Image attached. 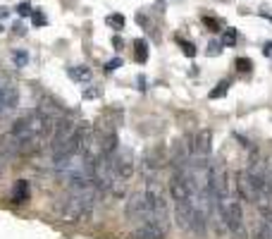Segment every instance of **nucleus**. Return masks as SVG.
<instances>
[{"instance_id": "obj_1", "label": "nucleus", "mask_w": 272, "mask_h": 239, "mask_svg": "<svg viewBox=\"0 0 272 239\" xmlns=\"http://www.w3.org/2000/svg\"><path fill=\"white\" fill-rule=\"evenodd\" d=\"M98 194H100L98 189H89V191H70L67 196H62L60 201L55 203V213H57V218H60L62 222H70V225L89 220Z\"/></svg>"}, {"instance_id": "obj_2", "label": "nucleus", "mask_w": 272, "mask_h": 239, "mask_svg": "<svg viewBox=\"0 0 272 239\" xmlns=\"http://www.w3.org/2000/svg\"><path fill=\"white\" fill-rule=\"evenodd\" d=\"M144 194H146V218L141 222L165 235L167 225H170V206H167L163 186L158 182H148Z\"/></svg>"}, {"instance_id": "obj_3", "label": "nucleus", "mask_w": 272, "mask_h": 239, "mask_svg": "<svg viewBox=\"0 0 272 239\" xmlns=\"http://www.w3.org/2000/svg\"><path fill=\"white\" fill-rule=\"evenodd\" d=\"M218 208L222 213V220L227 225V232L232 235V239H248V230H246L244 208H241V201H239V194H234V191L220 194Z\"/></svg>"}, {"instance_id": "obj_4", "label": "nucleus", "mask_w": 272, "mask_h": 239, "mask_svg": "<svg viewBox=\"0 0 272 239\" xmlns=\"http://www.w3.org/2000/svg\"><path fill=\"white\" fill-rule=\"evenodd\" d=\"M170 194L174 201H186L191 196V180H189L186 167H174L170 177Z\"/></svg>"}, {"instance_id": "obj_5", "label": "nucleus", "mask_w": 272, "mask_h": 239, "mask_svg": "<svg viewBox=\"0 0 272 239\" xmlns=\"http://www.w3.org/2000/svg\"><path fill=\"white\" fill-rule=\"evenodd\" d=\"M110 170H112V177L115 180H129L134 175V160L129 153H120L115 151L110 156Z\"/></svg>"}, {"instance_id": "obj_6", "label": "nucleus", "mask_w": 272, "mask_h": 239, "mask_svg": "<svg viewBox=\"0 0 272 239\" xmlns=\"http://www.w3.org/2000/svg\"><path fill=\"white\" fill-rule=\"evenodd\" d=\"M19 103V89L15 81L0 79V110H12Z\"/></svg>"}, {"instance_id": "obj_7", "label": "nucleus", "mask_w": 272, "mask_h": 239, "mask_svg": "<svg viewBox=\"0 0 272 239\" xmlns=\"http://www.w3.org/2000/svg\"><path fill=\"white\" fill-rule=\"evenodd\" d=\"M189 148H191V156H196V158H208L210 151H213V134H210V129H200L198 134L194 136V144Z\"/></svg>"}, {"instance_id": "obj_8", "label": "nucleus", "mask_w": 272, "mask_h": 239, "mask_svg": "<svg viewBox=\"0 0 272 239\" xmlns=\"http://www.w3.org/2000/svg\"><path fill=\"white\" fill-rule=\"evenodd\" d=\"M253 239H272V211L260 208V215L253 225Z\"/></svg>"}, {"instance_id": "obj_9", "label": "nucleus", "mask_w": 272, "mask_h": 239, "mask_svg": "<svg viewBox=\"0 0 272 239\" xmlns=\"http://www.w3.org/2000/svg\"><path fill=\"white\" fill-rule=\"evenodd\" d=\"M127 215L131 220H144L146 218V194L144 191L131 194V199L127 201Z\"/></svg>"}, {"instance_id": "obj_10", "label": "nucleus", "mask_w": 272, "mask_h": 239, "mask_svg": "<svg viewBox=\"0 0 272 239\" xmlns=\"http://www.w3.org/2000/svg\"><path fill=\"white\" fill-rule=\"evenodd\" d=\"M19 148H22V141H19L12 132H7V134L0 136V156H2V158H17Z\"/></svg>"}, {"instance_id": "obj_11", "label": "nucleus", "mask_w": 272, "mask_h": 239, "mask_svg": "<svg viewBox=\"0 0 272 239\" xmlns=\"http://www.w3.org/2000/svg\"><path fill=\"white\" fill-rule=\"evenodd\" d=\"M12 201L15 203H24L29 201V182L26 180H17L12 186Z\"/></svg>"}, {"instance_id": "obj_12", "label": "nucleus", "mask_w": 272, "mask_h": 239, "mask_svg": "<svg viewBox=\"0 0 272 239\" xmlns=\"http://www.w3.org/2000/svg\"><path fill=\"white\" fill-rule=\"evenodd\" d=\"M165 235L163 232H158V230H153V227H148V225H141L134 235H131V239H163Z\"/></svg>"}, {"instance_id": "obj_13", "label": "nucleus", "mask_w": 272, "mask_h": 239, "mask_svg": "<svg viewBox=\"0 0 272 239\" xmlns=\"http://www.w3.org/2000/svg\"><path fill=\"white\" fill-rule=\"evenodd\" d=\"M67 74L72 77L74 81H89V79H91V70H89V67H70Z\"/></svg>"}, {"instance_id": "obj_14", "label": "nucleus", "mask_w": 272, "mask_h": 239, "mask_svg": "<svg viewBox=\"0 0 272 239\" xmlns=\"http://www.w3.org/2000/svg\"><path fill=\"white\" fill-rule=\"evenodd\" d=\"M105 24L112 27L115 31H120V29H124L127 19H124V15H108V17H105Z\"/></svg>"}, {"instance_id": "obj_15", "label": "nucleus", "mask_w": 272, "mask_h": 239, "mask_svg": "<svg viewBox=\"0 0 272 239\" xmlns=\"http://www.w3.org/2000/svg\"><path fill=\"white\" fill-rule=\"evenodd\" d=\"M134 48H136V60H139V62H146V60H148V43L139 38V41H134Z\"/></svg>"}, {"instance_id": "obj_16", "label": "nucleus", "mask_w": 272, "mask_h": 239, "mask_svg": "<svg viewBox=\"0 0 272 239\" xmlns=\"http://www.w3.org/2000/svg\"><path fill=\"white\" fill-rule=\"evenodd\" d=\"M222 46H234L236 43V29H224L222 31V38H220Z\"/></svg>"}, {"instance_id": "obj_17", "label": "nucleus", "mask_w": 272, "mask_h": 239, "mask_svg": "<svg viewBox=\"0 0 272 239\" xmlns=\"http://www.w3.org/2000/svg\"><path fill=\"white\" fill-rule=\"evenodd\" d=\"M29 17H31V22H34V27H43V24L48 22L46 15H43L41 10H31V15H29Z\"/></svg>"}, {"instance_id": "obj_18", "label": "nucleus", "mask_w": 272, "mask_h": 239, "mask_svg": "<svg viewBox=\"0 0 272 239\" xmlns=\"http://www.w3.org/2000/svg\"><path fill=\"white\" fill-rule=\"evenodd\" d=\"M227 86H229L227 81H222V84H218V89H213V91H210V98H222V96L227 93Z\"/></svg>"}, {"instance_id": "obj_19", "label": "nucleus", "mask_w": 272, "mask_h": 239, "mask_svg": "<svg viewBox=\"0 0 272 239\" xmlns=\"http://www.w3.org/2000/svg\"><path fill=\"white\" fill-rule=\"evenodd\" d=\"M179 43H181V48H184V55H189V57L196 55V48H194V43H189V41H181V38H179Z\"/></svg>"}, {"instance_id": "obj_20", "label": "nucleus", "mask_w": 272, "mask_h": 239, "mask_svg": "<svg viewBox=\"0 0 272 239\" xmlns=\"http://www.w3.org/2000/svg\"><path fill=\"white\" fill-rule=\"evenodd\" d=\"M236 67H239L241 72H248V70H251V60H248V57H239V60H236Z\"/></svg>"}, {"instance_id": "obj_21", "label": "nucleus", "mask_w": 272, "mask_h": 239, "mask_svg": "<svg viewBox=\"0 0 272 239\" xmlns=\"http://www.w3.org/2000/svg\"><path fill=\"white\" fill-rule=\"evenodd\" d=\"M222 48H224L222 43H218V41H213V43L208 46V55H218V53L222 51Z\"/></svg>"}, {"instance_id": "obj_22", "label": "nucleus", "mask_w": 272, "mask_h": 239, "mask_svg": "<svg viewBox=\"0 0 272 239\" xmlns=\"http://www.w3.org/2000/svg\"><path fill=\"white\" fill-rule=\"evenodd\" d=\"M120 65H122V60H120V57H115V60H110L108 65H105V72H115V70H117Z\"/></svg>"}, {"instance_id": "obj_23", "label": "nucleus", "mask_w": 272, "mask_h": 239, "mask_svg": "<svg viewBox=\"0 0 272 239\" xmlns=\"http://www.w3.org/2000/svg\"><path fill=\"white\" fill-rule=\"evenodd\" d=\"M17 12H19V15H22V17H26V15H31V5H29V2H22V5H19V7H17Z\"/></svg>"}, {"instance_id": "obj_24", "label": "nucleus", "mask_w": 272, "mask_h": 239, "mask_svg": "<svg viewBox=\"0 0 272 239\" xmlns=\"http://www.w3.org/2000/svg\"><path fill=\"white\" fill-rule=\"evenodd\" d=\"M203 22H205V27H210V31H220V22H215L213 17H205Z\"/></svg>"}, {"instance_id": "obj_25", "label": "nucleus", "mask_w": 272, "mask_h": 239, "mask_svg": "<svg viewBox=\"0 0 272 239\" xmlns=\"http://www.w3.org/2000/svg\"><path fill=\"white\" fill-rule=\"evenodd\" d=\"M15 60H17L19 65H24V62H26V53H17V55H15Z\"/></svg>"}, {"instance_id": "obj_26", "label": "nucleus", "mask_w": 272, "mask_h": 239, "mask_svg": "<svg viewBox=\"0 0 272 239\" xmlns=\"http://www.w3.org/2000/svg\"><path fill=\"white\" fill-rule=\"evenodd\" d=\"M263 53L268 57H272V43H265V48H263Z\"/></svg>"}, {"instance_id": "obj_27", "label": "nucleus", "mask_w": 272, "mask_h": 239, "mask_svg": "<svg viewBox=\"0 0 272 239\" xmlns=\"http://www.w3.org/2000/svg\"><path fill=\"white\" fill-rule=\"evenodd\" d=\"M84 96H86V98H96V96H98V91H93V89H91V91H84Z\"/></svg>"}]
</instances>
